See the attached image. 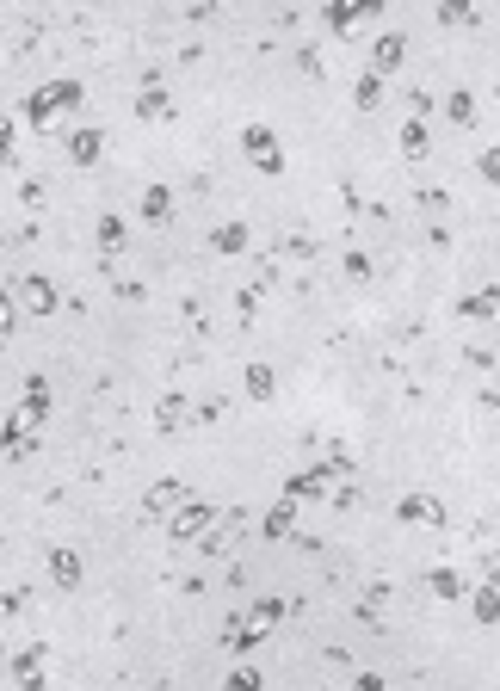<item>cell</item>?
Wrapping results in <instances>:
<instances>
[{
    "label": "cell",
    "instance_id": "7a4b0ae2",
    "mask_svg": "<svg viewBox=\"0 0 500 691\" xmlns=\"http://www.w3.org/2000/svg\"><path fill=\"white\" fill-rule=\"evenodd\" d=\"M284 611H291V599H254V605H241L229 624H223V642L235 648V661H247L278 624H284Z\"/></svg>",
    "mask_w": 500,
    "mask_h": 691
},
{
    "label": "cell",
    "instance_id": "836d02e7",
    "mask_svg": "<svg viewBox=\"0 0 500 691\" xmlns=\"http://www.w3.org/2000/svg\"><path fill=\"white\" fill-rule=\"evenodd\" d=\"M476 173L488 179V186H500V149H482V155H476Z\"/></svg>",
    "mask_w": 500,
    "mask_h": 691
},
{
    "label": "cell",
    "instance_id": "d6986e66",
    "mask_svg": "<svg viewBox=\"0 0 500 691\" xmlns=\"http://www.w3.org/2000/svg\"><path fill=\"white\" fill-rule=\"evenodd\" d=\"M136 118H142V124H161V118H173V99H167L161 87H142V99H136Z\"/></svg>",
    "mask_w": 500,
    "mask_h": 691
},
{
    "label": "cell",
    "instance_id": "d590c367",
    "mask_svg": "<svg viewBox=\"0 0 500 691\" xmlns=\"http://www.w3.org/2000/svg\"><path fill=\"white\" fill-rule=\"evenodd\" d=\"M346 278H371V260H365V253H346Z\"/></svg>",
    "mask_w": 500,
    "mask_h": 691
},
{
    "label": "cell",
    "instance_id": "1f68e13d",
    "mask_svg": "<svg viewBox=\"0 0 500 691\" xmlns=\"http://www.w3.org/2000/svg\"><path fill=\"white\" fill-rule=\"evenodd\" d=\"M13 136H19V118L0 112V161H13Z\"/></svg>",
    "mask_w": 500,
    "mask_h": 691
},
{
    "label": "cell",
    "instance_id": "30bf717a",
    "mask_svg": "<svg viewBox=\"0 0 500 691\" xmlns=\"http://www.w3.org/2000/svg\"><path fill=\"white\" fill-rule=\"evenodd\" d=\"M50 580L62 593H81V580H87V568H81V550H68V543H56L50 550Z\"/></svg>",
    "mask_w": 500,
    "mask_h": 691
},
{
    "label": "cell",
    "instance_id": "9c48e42d",
    "mask_svg": "<svg viewBox=\"0 0 500 691\" xmlns=\"http://www.w3.org/2000/svg\"><path fill=\"white\" fill-rule=\"evenodd\" d=\"M383 7L377 0H328V7H321V19H328V31H352L359 19H377Z\"/></svg>",
    "mask_w": 500,
    "mask_h": 691
},
{
    "label": "cell",
    "instance_id": "7402d4cb",
    "mask_svg": "<svg viewBox=\"0 0 500 691\" xmlns=\"http://www.w3.org/2000/svg\"><path fill=\"white\" fill-rule=\"evenodd\" d=\"M247 241H254L247 223H217V229H210V247H217V253H247Z\"/></svg>",
    "mask_w": 500,
    "mask_h": 691
},
{
    "label": "cell",
    "instance_id": "277c9868",
    "mask_svg": "<svg viewBox=\"0 0 500 691\" xmlns=\"http://www.w3.org/2000/svg\"><path fill=\"white\" fill-rule=\"evenodd\" d=\"M241 155L254 161L266 179H278V173H284V142H278V130H272V124H247V130H241Z\"/></svg>",
    "mask_w": 500,
    "mask_h": 691
},
{
    "label": "cell",
    "instance_id": "3957f363",
    "mask_svg": "<svg viewBox=\"0 0 500 691\" xmlns=\"http://www.w3.org/2000/svg\"><path fill=\"white\" fill-rule=\"evenodd\" d=\"M81 99H87V87H81L75 75H68V81H44V87L25 93V112H19V118H25L31 130H44V124H56L62 112H75Z\"/></svg>",
    "mask_w": 500,
    "mask_h": 691
},
{
    "label": "cell",
    "instance_id": "4dcf8cb0",
    "mask_svg": "<svg viewBox=\"0 0 500 691\" xmlns=\"http://www.w3.org/2000/svg\"><path fill=\"white\" fill-rule=\"evenodd\" d=\"M13 327H19V297L0 284V334H13Z\"/></svg>",
    "mask_w": 500,
    "mask_h": 691
},
{
    "label": "cell",
    "instance_id": "9a60e30c",
    "mask_svg": "<svg viewBox=\"0 0 500 691\" xmlns=\"http://www.w3.org/2000/svg\"><path fill=\"white\" fill-rule=\"evenodd\" d=\"M291 531H297V500H284V494H278V500H272V513L260 519V537H266V543H284Z\"/></svg>",
    "mask_w": 500,
    "mask_h": 691
},
{
    "label": "cell",
    "instance_id": "6da1fadb",
    "mask_svg": "<svg viewBox=\"0 0 500 691\" xmlns=\"http://www.w3.org/2000/svg\"><path fill=\"white\" fill-rule=\"evenodd\" d=\"M44 420H50V383H44V371H31V377H25V395H19V408L7 414V426H0V451H7V457H25L31 439L44 432Z\"/></svg>",
    "mask_w": 500,
    "mask_h": 691
},
{
    "label": "cell",
    "instance_id": "7c38bea8",
    "mask_svg": "<svg viewBox=\"0 0 500 691\" xmlns=\"http://www.w3.org/2000/svg\"><path fill=\"white\" fill-rule=\"evenodd\" d=\"M328 482H334L328 469H297V476L284 482V500H297V506L303 500H328Z\"/></svg>",
    "mask_w": 500,
    "mask_h": 691
},
{
    "label": "cell",
    "instance_id": "8fae6325",
    "mask_svg": "<svg viewBox=\"0 0 500 691\" xmlns=\"http://www.w3.org/2000/svg\"><path fill=\"white\" fill-rule=\"evenodd\" d=\"M396 519H402V525H445V500L408 494V500H396Z\"/></svg>",
    "mask_w": 500,
    "mask_h": 691
},
{
    "label": "cell",
    "instance_id": "44dd1931",
    "mask_svg": "<svg viewBox=\"0 0 500 691\" xmlns=\"http://www.w3.org/2000/svg\"><path fill=\"white\" fill-rule=\"evenodd\" d=\"M186 414H192V408H186V395H161V402H155V426H161V432H180Z\"/></svg>",
    "mask_w": 500,
    "mask_h": 691
},
{
    "label": "cell",
    "instance_id": "83f0119b",
    "mask_svg": "<svg viewBox=\"0 0 500 691\" xmlns=\"http://www.w3.org/2000/svg\"><path fill=\"white\" fill-rule=\"evenodd\" d=\"M426 587H433L439 599H463V574L457 568H433V574H426Z\"/></svg>",
    "mask_w": 500,
    "mask_h": 691
},
{
    "label": "cell",
    "instance_id": "f546056e",
    "mask_svg": "<svg viewBox=\"0 0 500 691\" xmlns=\"http://www.w3.org/2000/svg\"><path fill=\"white\" fill-rule=\"evenodd\" d=\"M439 25H476V7H470V0H445V7H439Z\"/></svg>",
    "mask_w": 500,
    "mask_h": 691
},
{
    "label": "cell",
    "instance_id": "ba28073f",
    "mask_svg": "<svg viewBox=\"0 0 500 691\" xmlns=\"http://www.w3.org/2000/svg\"><path fill=\"white\" fill-rule=\"evenodd\" d=\"M402 62H408V31H383V38L371 44V75H377V81H389Z\"/></svg>",
    "mask_w": 500,
    "mask_h": 691
},
{
    "label": "cell",
    "instance_id": "74e56055",
    "mask_svg": "<svg viewBox=\"0 0 500 691\" xmlns=\"http://www.w3.org/2000/svg\"><path fill=\"white\" fill-rule=\"evenodd\" d=\"M0 241H7V235H0Z\"/></svg>",
    "mask_w": 500,
    "mask_h": 691
},
{
    "label": "cell",
    "instance_id": "f1b7e54d",
    "mask_svg": "<svg viewBox=\"0 0 500 691\" xmlns=\"http://www.w3.org/2000/svg\"><path fill=\"white\" fill-rule=\"evenodd\" d=\"M377 99H383V81L365 68V75H359V87H352V105H359V112H377Z\"/></svg>",
    "mask_w": 500,
    "mask_h": 691
},
{
    "label": "cell",
    "instance_id": "cb8c5ba5",
    "mask_svg": "<svg viewBox=\"0 0 500 691\" xmlns=\"http://www.w3.org/2000/svg\"><path fill=\"white\" fill-rule=\"evenodd\" d=\"M426 149H433V136H426V118H408V124H402V155H408V161H426Z\"/></svg>",
    "mask_w": 500,
    "mask_h": 691
},
{
    "label": "cell",
    "instance_id": "8d00e7d4",
    "mask_svg": "<svg viewBox=\"0 0 500 691\" xmlns=\"http://www.w3.org/2000/svg\"><path fill=\"white\" fill-rule=\"evenodd\" d=\"M155 691H173V685H167V679H161V685H155Z\"/></svg>",
    "mask_w": 500,
    "mask_h": 691
},
{
    "label": "cell",
    "instance_id": "e575fe53",
    "mask_svg": "<svg viewBox=\"0 0 500 691\" xmlns=\"http://www.w3.org/2000/svg\"><path fill=\"white\" fill-rule=\"evenodd\" d=\"M352 691H389V679H383V673H359V679H352Z\"/></svg>",
    "mask_w": 500,
    "mask_h": 691
},
{
    "label": "cell",
    "instance_id": "603a6c76",
    "mask_svg": "<svg viewBox=\"0 0 500 691\" xmlns=\"http://www.w3.org/2000/svg\"><path fill=\"white\" fill-rule=\"evenodd\" d=\"M93 235H99V253H105V260H112V253H124V216H112V210H105Z\"/></svg>",
    "mask_w": 500,
    "mask_h": 691
},
{
    "label": "cell",
    "instance_id": "484cf974",
    "mask_svg": "<svg viewBox=\"0 0 500 691\" xmlns=\"http://www.w3.org/2000/svg\"><path fill=\"white\" fill-rule=\"evenodd\" d=\"M167 216H173V192L149 186V192H142V223H167Z\"/></svg>",
    "mask_w": 500,
    "mask_h": 691
},
{
    "label": "cell",
    "instance_id": "4316f807",
    "mask_svg": "<svg viewBox=\"0 0 500 691\" xmlns=\"http://www.w3.org/2000/svg\"><path fill=\"white\" fill-rule=\"evenodd\" d=\"M223 691H266V679H260L254 661H235V673L223 679Z\"/></svg>",
    "mask_w": 500,
    "mask_h": 691
},
{
    "label": "cell",
    "instance_id": "5b68a950",
    "mask_svg": "<svg viewBox=\"0 0 500 691\" xmlns=\"http://www.w3.org/2000/svg\"><path fill=\"white\" fill-rule=\"evenodd\" d=\"M210 525H217V500H198V494H192L180 513L167 519V537H173V543H204Z\"/></svg>",
    "mask_w": 500,
    "mask_h": 691
},
{
    "label": "cell",
    "instance_id": "ac0fdd59",
    "mask_svg": "<svg viewBox=\"0 0 500 691\" xmlns=\"http://www.w3.org/2000/svg\"><path fill=\"white\" fill-rule=\"evenodd\" d=\"M457 309L470 315V321H494V315H500V284H488V290H470V297H463Z\"/></svg>",
    "mask_w": 500,
    "mask_h": 691
},
{
    "label": "cell",
    "instance_id": "8992f818",
    "mask_svg": "<svg viewBox=\"0 0 500 691\" xmlns=\"http://www.w3.org/2000/svg\"><path fill=\"white\" fill-rule=\"evenodd\" d=\"M13 297H19V315H56V309H62V297H56V284H50L44 272H25V278H19V290H13Z\"/></svg>",
    "mask_w": 500,
    "mask_h": 691
},
{
    "label": "cell",
    "instance_id": "ffe728a7",
    "mask_svg": "<svg viewBox=\"0 0 500 691\" xmlns=\"http://www.w3.org/2000/svg\"><path fill=\"white\" fill-rule=\"evenodd\" d=\"M470 611H476V624H500V580H488V587L470 593Z\"/></svg>",
    "mask_w": 500,
    "mask_h": 691
},
{
    "label": "cell",
    "instance_id": "4fadbf2b",
    "mask_svg": "<svg viewBox=\"0 0 500 691\" xmlns=\"http://www.w3.org/2000/svg\"><path fill=\"white\" fill-rule=\"evenodd\" d=\"M13 679H19V691H44V642L13 654Z\"/></svg>",
    "mask_w": 500,
    "mask_h": 691
},
{
    "label": "cell",
    "instance_id": "52a82bcc",
    "mask_svg": "<svg viewBox=\"0 0 500 691\" xmlns=\"http://www.w3.org/2000/svg\"><path fill=\"white\" fill-rule=\"evenodd\" d=\"M186 500H192V488L167 476V482H155L149 494H142V519H173V513H180Z\"/></svg>",
    "mask_w": 500,
    "mask_h": 691
},
{
    "label": "cell",
    "instance_id": "5bb4252c",
    "mask_svg": "<svg viewBox=\"0 0 500 691\" xmlns=\"http://www.w3.org/2000/svg\"><path fill=\"white\" fill-rule=\"evenodd\" d=\"M105 155V130L99 124H81L75 136H68V161H75V167H93Z\"/></svg>",
    "mask_w": 500,
    "mask_h": 691
},
{
    "label": "cell",
    "instance_id": "d4e9b609",
    "mask_svg": "<svg viewBox=\"0 0 500 691\" xmlns=\"http://www.w3.org/2000/svg\"><path fill=\"white\" fill-rule=\"evenodd\" d=\"M445 118H451V124H463V130H470V124H476V93H470V87H457V93H445Z\"/></svg>",
    "mask_w": 500,
    "mask_h": 691
},
{
    "label": "cell",
    "instance_id": "d6a6232c",
    "mask_svg": "<svg viewBox=\"0 0 500 691\" xmlns=\"http://www.w3.org/2000/svg\"><path fill=\"white\" fill-rule=\"evenodd\" d=\"M31 605V587H13V593H0V617H19Z\"/></svg>",
    "mask_w": 500,
    "mask_h": 691
},
{
    "label": "cell",
    "instance_id": "e0dca14e",
    "mask_svg": "<svg viewBox=\"0 0 500 691\" xmlns=\"http://www.w3.org/2000/svg\"><path fill=\"white\" fill-rule=\"evenodd\" d=\"M241 389L254 395V402H272V395H278V371H272V365H260V358H254V365L241 371Z\"/></svg>",
    "mask_w": 500,
    "mask_h": 691
},
{
    "label": "cell",
    "instance_id": "2e32d148",
    "mask_svg": "<svg viewBox=\"0 0 500 691\" xmlns=\"http://www.w3.org/2000/svg\"><path fill=\"white\" fill-rule=\"evenodd\" d=\"M235 531H247V513H217V525L204 531V556H223L235 543Z\"/></svg>",
    "mask_w": 500,
    "mask_h": 691
}]
</instances>
